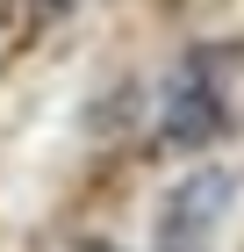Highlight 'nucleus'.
Masks as SVG:
<instances>
[{"label":"nucleus","instance_id":"f257e3e1","mask_svg":"<svg viewBox=\"0 0 244 252\" xmlns=\"http://www.w3.org/2000/svg\"><path fill=\"white\" fill-rule=\"evenodd\" d=\"M237 116V51L230 43H201L194 58H180L165 87V108H158V144L165 152H201L230 130Z\"/></svg>","mask_w":244,"mask_h":252},{"label":"nucleus","instance_id":"f03ea898","mask_svg":"<svg viewBox=\"0 0 244 252\" xmlns=\"http://www.w3.org/2000/svg\"><path fill=\"white\" fill-rule=\"evenodd\" d=\"M237 194H244L237 166L201 158V166L165 194V209H158V252H208L223 238V223L237 216Z\"/></svg>","mask_w":244,"mask_h":252}]
</instances>
